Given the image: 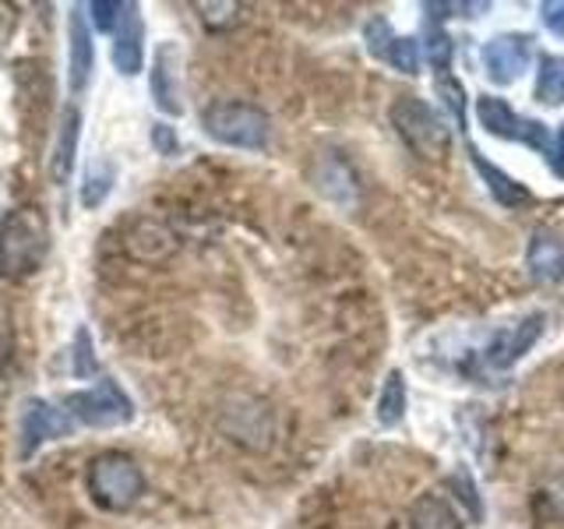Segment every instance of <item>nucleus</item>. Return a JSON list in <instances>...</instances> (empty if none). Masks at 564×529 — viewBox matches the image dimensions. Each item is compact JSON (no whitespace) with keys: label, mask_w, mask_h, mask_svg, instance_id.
I'll list each match as a JSON object with an SVG mask.
<instances>
[{"label":"nucleus","mask_w":564,"mask_h":529,"mask_svg":"<svg viewBox=\"0 0 564 529\" xmlns=\"http://www.w3.org/2000/svg\"><path fill=\"white\" fill-rule=\"evenodd\" d=\"M50 258V219L40 205H18L0 219V279L25 282Z\"/></svg>","instance_id":"obj_1"},{"label":"nucleus","mask_w":564,"mask_h":529,"mask_svg":"<svg viewBox=\"0 0 564 529\" xmlns=\"http://www.w3.org/2000/svg\"><path fill=\"white\" fill-rule=\"evenodd\" d=\"M85 487L102 511L123 516V511H131L145 498V473H141V466L128 452L110 449V452H99L93 463H88Z\"/></svg>","instance_id":"obj_2"},{"label":"nucleus","mask_w":564,"mask_h":529,"mask_svg":"<svg viewBox=\"0 0 564 529\" xmlns=\"http://www.w3.org/2000/svg\"><path fill=\"white\" fill-rule=\"evenodd\" d=\"M202 128L212 141L243 152H261L272 138V117L254 102H212L202 114Z\"/></svg>","instance_id":"obj_3"},{"label":"nucleus","mask_w":564,"mask_h":529,"mask_svg":"<svg viewBox=\"0 0 564 529\" xmlns=\"http://www.w3.org/2000/svg\"><path fill=\"white\" fill-rule=\"evenodd\" d=\"M392 128L410 145V152L427 159V163H445L452 152L448 123L437 117L431 102H423L416 96H399L392 102Z\"/></svg>","instance_id":"obj_4"},{"label":"nucleus","mask_w":564,"mask_h":529,"mask_svg":"<svg viewBox=\"0 0 564 529\" xmlns=\"http://www.w3.org/2000/svg\"><path fill=\"white\" fill-rule=\"evenodd\" d=\"M64 406L70 420H78L85 428H96V431H113L134 420V402L113 378H102L93 388H82V392L67 396Z\"/></svg>","instance_id":"obj_5"},{"label":"nucleus","mask_w":564,"mask_h":529,"mask_svg":"<svg viewBox=\"0 0 564 529\" xmlns=\"http://www.w3.org/2000/svg\"><path fill=\"white\" fill-rule=\"evenodd\" d=\"M476 120H480V128L494 138H505V141H522V145L536 149L546 155L551 149V131H546V123L540 120H525L519 117L505 99L498 96H480L476 99Z\"/></svg>","instance_id":"obj_6"},{"label":"nucleus","mask_w":564,"mask_h":529,"mask_svg":"<svg viewBox=\"0 0 564 529\" xmlns=\"http://www.w3.org/2000/svg\"><path fill=\"white\" fill-rule=\"evenodd\" d=\"M75 431V420L67 417V410H57L46 399H25L18 410V455L32 458L50 441H61Z\"/></svg>","instance_id":"obj_7"},{"label":"nucleus","mask_w":564,"mask_h":529,"mask_svg":"<svg viewBox=\"0 0 564 529\" xmlns=\"http://www.w3.org/2000/svg\"><path fill=\"white\" fill-rule=\"evenodd\" d=\"M484 71L494 85H516L522 78V71L533 61V35L525 32H505L494 35L480 50Z\"/></svg>","instance_id":"obj_8"},{"label":"nucleus","mask_w":564,"mask_h":529,"mask_svg":"<svg viewBox=\"0 0 564 529\" xmlns=\"http://www.w3.org/2000/svg\"><path fill=\"white\" fill-rule=\"evenodd\" d=\"M364 43L370 50V57L384 61L388 67H395L399 75H420V43L413 35H395V29L388 25V18L375 14L364 25Z\"/></svg>","instance_id":"obj_9"},{"label":"nucleus","mask_w":564,"mask_h":529,"mask_svg":"<svg viewBox=\"0 0 564 529\" xmlns=\"http://www.w3.org/2000/svg\"><path fill=\"white\" fill-rule=\"evenodd\" d=\"M543 325H546V314L536 311V314H525L522 322L501 328L498 335H494V343L487 346V364L498 367V370L516 367L543 335Z\"/></svg>","instance_id":"obj_10"},{"label":"nucleus","mask_w":564,"mask_h":529,"mask_svg":"<svg viewBox=\"0 0 564 529\" xmlns=\"http://www.w3.org/2000/svg\"><path fill=\"white\" fill-rule=\"evenodd\" d=\"M93 67H96L93 29H88L85 8H75L67 18V85L75 96H82L88 82H93Z\"/></svg>","instance_id":"obj_11"},{"label":"nucleus","mask_w":564,"mask_h":529,"mask_svg":"<svg viewBox=\"0 0 564 529\" xmlns=\"http://www.w3.org/2000/svg\"><path fill=\"white\" fill-rule=\"evenodd\" d=\"M152 102L159 114L166 117H181L184 102H181V46L163 43L155 50L152 61Z\"/></svg>","instance_id":"obj_12"},{"label":"nucleus","mask_w":564,"mask_h":529,"mask_svg":"<svg viewBox=\"0 0 564 529\" xmlns=\"http://www.w3.org/2000/svg\"><path fill=\"white\" fill-rule=\"evenodd\" d=\"M141 64H145V22H141L138 4H128L113 32V67L120 75H138Z\"/></svg>","instance_id":"obj_13"},{"label":"nucleus","mask_w":564,"mask_h":529,"mask_svg":"<svg viewBox=\"0 0 564 529\" xmlns=\"http://www.w3.org/2000/svg\"><path fill=\"white\" fill-rule=\"evenodd\" d=\"M78 141H82V114H78V106H64L61 128H57V145H53V155H50V173L61 187L70 181V173H75Z\"/></svg>","instance_id":"obj_14"},{"label":"nucleus","mask_w":564,"mask_h":529,"mask_svg":"<svg viewBox=\"0 0 564 529\" xmlns=\"http://www.w3.org/2000/svg\"><path fill=\"white\" fill-rule=\"evenodd\" d=\"M529 276L536 282H557L564 279V234L557 229H540L529 244Z\"/></svg>","instance_id":"obj_15"},{"label":"nucleus","mask_w":564,"mask_h":529,"mask_svg":"<svg viewBox=\"0 0 564 529\" xmlns=\"http://www.w3.org/2000/svg\"><path fill=\"white\" fill-rule=\"evenodd\" d=\"M469 159H473L476 173L484 176V184L490 187L494 202H498V205H505V208H522V205L533 202V194H529L525 184H519L516 176H508L505 170H498L494 163H487V159H484L480 152H476L473 145H469Z\"/></svg>","instance_id":"obj_16"},{"label":"nucleus","mask_w":564,"mask_h":529,"mask_svg":"<svg viewBox=\"0 0 564 529\" xmlns=\"http://www.w3.org/2000/svg\"><path fill=\"white\" fill-rule=\"evenodd\" d=\"M410 529H463V519L441 494H420L410 508Z\"/></svg>","instance_id":"obj_17"},{"label":"nucleus","mask_w":564,"mask_h":529,"mask_svg":"<svg viewBox=\"0 0 564 529\" xmlns=\"http://www.w3.org/2000/svg\"><path fill=\"white\" fill-rule=\"evenodd\" d=\"M533 99L543 102V106H561L564 102V57H561V53H543V57H540Z\"/></svg>","instance_id":"obj_18"},{"label":"nucleus","mask_w":564,"mask_h":529,"mask_svg":"<svg viewBox=\"0 0 564 529\" xmlns=\"http://www.w3.org/2000/svg\"><path fill=\"white\" fill-rule=\"evenodd\" d=\"M113 184H117V166L110 163V159H96V163L85 170V181H82V205H85V208H99V205L113 194Z\"/></svg>","instance_id":"obj_19"},{"label":"nucleus","mask_w":564,"mask_h":529,"mask_svg":"<svg viewBox=\"0 0 564 529\" xmlns=\"http://www.w3.org/2000/svg\"><path fill=\"white\" fill-rule=\"evenodd\" d=\"M405 417V378L402 370H392L381 385V396H378V420L384 428H395Z\"/></svg>","instance_id":"obj_20"},{"label":"nucleus","mask_w":564,"mask_h":529,"mask_svg":"<svg viewBox=\"0 0 564 529\" xmlns=\"http://www.w3.org/2000/svg\"><path fill=\"white\" fill-rule=\"evenodd\" d=\"M423 57H427V64L437 71V78H441V75H448V71H452V57H455L452 35H448L445 29L431 25L427 32H423Z\"/></svg>","instance_id":"obj_21"},{"label":"nucleus","mask_w":564,"mask_h":529,"mask_svg":"<svg viewBox=\"0 0 564 529\" xmlns=\"http://www.w3.org/2000/svg\"><path fill=\"white\" fill-rule=\"evenodd\" d=\"M194 11H198L205 29H212V32L234 29L240 22V14H243V8L234 4V0H219V4H212V0H198V4H194Z\"/></svg>","instance_id":"obj_22"},{"label":"nucleus","mask_w":564,"mask_h":529,"mask_svg":"<svg viewBox=\"0 0 564 529\" xmlns=\"http://www.w3.org/2000/svg\"><path fill=\"white\" fill-rule=\"evenodd\" d=\"M123 11H128V4L123 0H93V4H85V18H88V29L96 32H106L113 35Z\"/></svg>","instance_id":"obj_23"},{"label":"nucleus","mask_w":564,"mask_h":529,"mask_svg":"<svg viewBox=\"0 0 564 529\" xmlns=\"http://www.w3.org/2000/svg\"><path fill=\"white\" fill-rule=\"evenodd\" d=\"M70 370H75V378H93L99 375V360H96V349H93V335L82 325L75 332V353H70Z\"/></svg>","instance_id":"obj_24"},{"label":"nucleus","mask_w":564,"mask_h":529,"mask_svg":"<svg viewBox=\"0 0 564 529\" xmlns=\"http://www.w3.org/2000/svg\"><path fill=\"white\" fill-rule=\"evenodd\" d=\"M437 93L445 96V106L452 110L455 123L466 131V99H463V85H458L455 78H448V75H441V78H437Z\"/></svg>","instance_id":"obj_25"},{"label":"nucleus","mask_w":564,"mask_h":529,"mask_svg":"<svg viewBox=\"0 0 564 529\" xmlns=\"http://www.w3.org/2000/svg\"><path fill=\"white\" fill-rule=\"evenodd\" d=\"M540 18H543V25L557 35V40H564V0H543Z\"/></svg>","instance_id":"obj_26"},{"label":"nucleus","mask_w":564,"mask_h":529,"mask_svg":"<svg viewBox=\"0 0 564 529\" xmlns=\"http://www.w3.org/2000/svg\"><path fill=\"white\" fill-rule=\"evenodd\" d=\"M546 163H551L554 176H561V181H564V123L557 128V134L551 138V149H546Z\"/></svg>","instance_id":"obj_27"},{"label":"nucleus","mask_w":564,"mask_h":529,"mask_svg":"<svg viewBox=\"0 0 564 529\" xmlns=\"http://www.w3.org/2000/svg\"><path fill=\"white\" fill-rule=\"evenodd\" d=\"M152 145L159 149V155H176V134L170 123H155L152 128Z\"/></svg>","instance_id":"obj_28"},{"label":"nucleus","mask_w":564,"mask_h":529,"mask_svg":"<svg viewBox=\"0 0 564 529\" xmlns=\"http://www.w3.org/2000/svg\"><path fill=\"white\" fill-rule=\"evenodd\" d=\"M11 353H14V332L4 317H0V370L11 364Z\"/></svg>","instance_id":"obj_29"}]
</instances>
